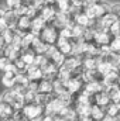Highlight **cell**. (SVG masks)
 Returning <instances> with one entry per match:
<instances>
[{"mask_svg": "<svg viewBox=\"0 0 120 121\" xmlns=\"http://www.w3.org/2000/svg\"><path fill=\"white\" fill-rule=\"evenodd\" d=\"M112 49H113L115 52H120V37L116 38V39L112 42Z\"/></svg>", "mask_w": 120, "mask_h": 121, "instance_id": "cell-4", "label": "cell"}, {"mask_svg": "<svg viewBox=\"0 0 120 121\" xmlns=\"http://www.w3.org/2000/svg\"><path fill=\"white\" fill-rule=\"evenodd\" d=\"M110 11L120 18V4H113V6L110 7Z\"/></svg>", "mask_w": 120, "mask_h": 121, "instance_id": "cell-5", "label": "cell"}, {"mask_svg": "<svg viewBox=\"0 0 120 121\" xmlns=\"http://www.w3.org/2000/svg\"><path fill=\"white\" fill-rule=\"evenodd\" d=\"M6 6H7L10 10L18 9V7L21 6V0H6Z\"/></svg>", "mask_w": 120, "mask_h": 121, "instance_id": "cell-2", "label": "cell"}, {"mask_svg": "<svg viewBox=\"0 0 120 121\" xmlns=\"http://www.w3.org/2000/svg\"><path fill=\"white\" fill-rule=\"evenodd\" d=\"M51 89H52V85H51L50 82H44V83L40 86V91H41V93H50Z\"/></svg>", "mask_w": 120, "mask_h": 121, "instance_id": "cell-3", "label": "cell"}, {"mask_svg": "<svg viewBox=\"0 0 120 121\" xmlns=\"http://www.w3.org/2000/svg\"><path fill=\"white\" fill-rule=\"evenodd\" d=\"M41 110H42V104H40V103H35V104L30 103L28 106L24 107V111L28 118H38V114L41 113Z\"/></svg>", "mask_w": 120, "mask_h": 121, "instance_id": "cell-1", "label": "cell"}]
</instances>
